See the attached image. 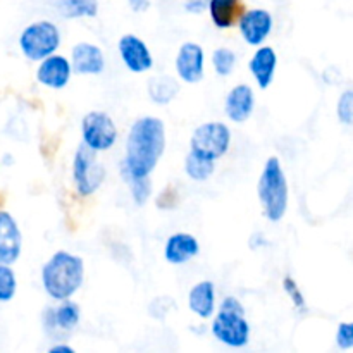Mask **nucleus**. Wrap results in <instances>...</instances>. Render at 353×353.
Returning a JSON list of instances; mask_svg holds the SVG:
<instances>
[{
    "label": "nucleus",
    "instance_id": "obj_14",
    "mask_svg": "<svg viewBox=\"0 0 353 353\" xmlns=\"http://www.w3.org/2000/svg\"><path fill=\"white\" fill-rule=\"evenodd\" d=\"M71 68L78 74H100L105 68V59L100 47L83 41L72 47Z\"/></svg>",
    "mask_w": 353,
    "mask_h": 353
},
{
    "label": "nucleus",
    "instance_id": "obj_13",
    "mask_svg": "<svg viewBox=\"0 0 353 353\" xmlns=\"http://www.w3.org/2000/svg\"><path fill=\"white\" fill-rule=\"evenodd\" d=\"M71 62L62 55H48L43 59L37 71V79L41 85L54 90H62L71 78Z\"/></svg>",
    "mask_w": 353,
    "mask_h": 353
},
{
    "label": "nucleus",
    "instance_id": "obj_9",
    "mask_svg": "<svg viewBox=\"0 0 353 353\" xmlns=\"http://www.w3.org/2000/svg\"><path fill=\"white\" fill-rule=\"evenodd\" d=\"M243 40L252 47H259L272 31V16L265 9H250L238 19Z\"/></svg>",
    "mask_w": 353,
    "mask_h": 353
},
{
    "label": "nucleus",
    "instance_id": "obj_20",
    "mask_svg": "<svg viewBox=\"0 0 353 353\" xmlns=\"http://www.w3.org/2000/svg\"><path fill=\"white\" fill-rule=\"evenodd\" d=\"M243 6L241 0H209V14L214 26L219 30H228L234 26L240 16Z\"/></svg>",
    "mask_w": 353,
    "mask_h": 353
},
{
    "label": "nucleus",
    "instance_id": "obj_1",
    "mask_svg": "<svg viewBox=\"0 0 353 353\" xmlns=\"http://www.w3.org/2000/svg\"><path fill=\"white\" fill-rule=\"evenodd\" d=\"M165 150V128L159 117L145 116L134 121L128 133L123 174L147 178L157 168Z\"/></svg>",
    "mask_w": 353,
    "mask_h": 353
},
{
    "label": "nucleus",
    "instance_id": "obj_15",
    "mask_svg": "<svg viewBox=\"0 0 353 353\" xmlns=\"http://www.w3.org/2000/svg\"><path fill=\"white\" fill-rule=\"evenodd\" d=\"M254 90L248 85H236L226 97L224 110L233 123H245L254 112Z\"/></svg>",
    "mask_w": 353,
    "mask_h": 353
},
{
    "label": "nucleus",
    "instance_id": "obj_6",
    "mask_svg": "<svg viewBox=\"0 0 353 353\" xmlns=\"http://www.w3.org/2000/svg\"><path fill=\"white\" fill-rule=\"evenodd\" d=\"M72 179L76 192L81 196H90L102 186L105 179V169L97 159V152L81 143L74 154L72 162Z\"/></svg>",
    "mask_w": 353,
    "mask_h": 353
},
{
    "label": "nucleus",
    "instance_id": "obj_11",
    "mask_svg": "<svg viewBox=\"0 0 353 353\" xmlns=\"http://www.w3.org/2000/svg\"><path fill=\"white\" fill-rule=\"evenodd\" d=\"M23 236L17 223L9 212L0 210V264L10 265L19 259Z\"/></svg>",
    "mask_w": 353,
    "mask_h": 353
},
{
    "label": "nucleus",
    "instance_id": "obj_27",
    "mask_svg": "<svg viewBox=\"0 0 353 353\" xmlns=\"http://www.w3.org/2000/svg\"><path fill=\"white\" fill-rule=\"evenodd\" d=\"M336 114L341 124L352 126L353 124V90H347V92L341 93L336 105Z\"/></svg>",
    "mask_w": 353,
    "mask_h": 353
},
{
    "label": "nucleus",
    "instance_id": "obj_18",
    "mask_svg": "<svg viewBox=\"0 0 353 353\" xmlns=\"http://www.w3.org/2000/svg\"><path fill=\"white\" fill-rule=\"evenodd\" d=\"M276 64H278V55H276L274 48L259 47V50L255 52L254 57L250 59V64H248L259 88L265 90L271 86L272 79H274Z\"/></svg>",
    "mask_w": 353,
    "mask_h": 353
},
{
    "label": "nucleus",
    "instance_id": "obj_31",
    "mask_svg": "<svg viewBox=\"0 0 353 353\" xmlns=\"http://www.w3.org/2000/svg\"><path fill=\"white\" fill-rule=\"evenodd\" d=\"M203 7H205V2H203V0H190V2L186 3V10H190V12H200Z\"/></svg>",
    "mask_w": 353,
    "mask_h": 353
},
{
    "label": "nucleus",
    "instance_id": "obj_30",
    "mask_svg": "<svg viewBox=\"0 0 353 353\" xmlns=\"http://www.w3.org/2000/svg\"><path fill=\"white\" fill-rule=\"evenodd\" d=\"M128 2H130V7L134 12H143L150 6V0H128Z\"/></svg>",
    "mask_w": 353,
    "mask_h": 353
},
{
    "label": "nucleus",
    "instance_id": "obj_7",
    "mask_svg": "<svg viewBox=\"0 0 353 353\" xmlns=\"http://www.w3.org/2000/svg\"><path fill=\"white\" fill-rule=\"evenodd\" d=\"M231 145V131L224 123H203L193 131L190 147L195 154L209 157L212 161L223 157Z\"/></svg>",
    "mask_w": 353,
    "mask_h": 353
},
{
    "label": "nucleus",
    "instance_id": "obj_10",
    "mask_svg": "<svg viewBox=\"0 0 353 353\" xmlns=\"http://www.w3.org/2000/svg\"><path fill=\"white\" fill-rule=\"evenodd\" d=\"M203 48L199 43L186 41L176 55V72L185 83H199L203 78Z\"/></svg>",
    "mask_w": 353,
    "mask_h": 353
},
{
    "label": "nucleus",
    "instance_id": "obj_24",
    "mask_svg": "<svg viewBox=\"0 0 353 353\" xmlns=\"http://www.w3.org/2000/svg\"><path fill=\"white\" fill-rule=\"evenodd\" d=\"M123 176L124 179H126L128 185H130L131 196H133V200L137 202V205H143L152 193L150 176H147V178H138V176H131V174H123Z\"/></svg>",
    "mask_w": 353,
    "mask_h": 353
},
{
    "label": "nucleus",
    "instance_id": "obj_19",
    "mask_svg": "<svg viewBox=\"0 0 353 353\" xmlns=\"http://www.w3.org/2000/svg\"><path fill=\"white\" fill-rule=\"evenodd\" d=\"M188 307L200 319H209L216 310V286L212 281H200L190 290Z\"/></svg>",
    "mask_w": 353,
    "mask_h": 353
},
{
    "label": "nucleus",
    "instance_id": "obj_32",
    "mask_svg": "<svg viewBox=\"0 0 353 353\" xmlns=\"http://www.w3.org/2000/svg\"><path fill=\"white\" fill-rule=\"evenodd\" d=\"M48 353H74V350L68 345H55V347H50Z\"/></svg>",
    "mask_w": 353,
    "mask_h": 353
},
{
    "label": "nucleus",
    "instance_id": "obj_3",
    "mask_svg": "<svg viewBox=\"0 0 353 353\" xmlns=\"http://www.w3.org/2000/svg\"><path fill=\"white\" fill-rule=\"evenodd\" d=\"M264 216L271 223H278L285 217L288 209V181L278 157L268 159L257 185Z\"/></svg>",
    "mask_w": 353,
    "mask_h": 353
},
{
    "label": "nucleus",
    "instance_id": "obj_8",
    "mask_svg": "<svg viewBox=\"0 0 353 353\" xmlns=\"http://www.w3.org/2000/svg\"><path fill=\"white\" fill-rule=\"evenodd\" d=\"M83 143L95 152H105L117 140V128L112 117L100 110L88 112L81 121Z\"/></svg>",
    "mask_w": 353,
    "mask_h": 353
},
{
    "label": "nucleus",
    "instance_id": "obj_17",
    "mask_svg": "<svg viewBox=\"0 0 353 353\" xmlns=\"http://www.w3.org/2000/svg\"><path fill=\"white\" fill-rule=\"evenodd\" d=\"M81 317V310L71 300H62L61 305L57 309H47L43 314L45 321V330L52 331L55 330L61 331H72L79 323Z\"/></svg>",
    "mask_w": 353,
    "mask_h": 353
},
{
    "label": "nucleus",
    "instance_id": "obj_23",
    "mask_svg": "<svg viewBox=\"0 0 353 353\" xmlns=\"http://www.w3.org/2000/svg\"><path fill=\"white\" fill-rule=\"evenodd\" d=\"M59 14L62 17H92L97 14L95 0H59Z\"/></svg>",
    "mask_w": 353,
    "mask_h": 353
},
{
    "label": "nucleus",
    "instance_id": "obj_12",
    "mask_svg": "<svg viewBox=\"0 0 353 353\" xmlns=\"http://www.w3.org/2000/svg\"><path fill=\"white\" fill-rule=\"evenodd\" d=\"M119 55L124 65L133 72H145L152 68V54L143 40L134 34H124L119 40Z\"/></svg>",
    "mask_w": 353,
    "mask_h": 353
},
{
    "label": "nucleus",
    "instance_id": "obj_16",
    "mask_svg": "<svg viewBox=\"0 0 353 353\" xmlns=\"http://www.w3.org/2000/svg\"><path fill=\"white\" fill-rule=\"evenodd\" d=\"M200 252V243L193 234L190 233H176L169 236L165 241L164 257L169 264H185V262L192 261L196 257Z\"/></svg>",
    "mask_w": 353,
    "mask_h": 353
},
{
    "label": "nucleus",
    "instance_id": "obj_2",
    "mask_svg": "<svg viewBox=\"0 0 353 353\" xmlns=\"http://www.w3.org/2000/svg\"><path fill=\"white\" fill-rule=\"evenodd\" d=\"M85 279L83 259L65 250H59L45 262L41 269V283L50 299L62 302L81 288Z\"/></svg>",
    "mask_w": 353,
    "mask_h": 353
},
{
    "label": "nucleus",
    "instance_id": "obj_4",
    "mask_svg": "<svg viewBox=\"0 0 353 353\" xmlns=\"http://www.w3.org/2000/svg\"><path fill=\"white\" fill-rule=\"evenodd\" d=\"M212 334L217 341L231 348H241L250 340V324L245 319V307L234 296L221 302L219 312L212 323Z\"/></svg>",
    "mask_w": 353,
    "mask_h": 353
},
{
    "label": "nucleus",
    "instance_id": "obj_29",
    "mask_svg": "<svg viewBox=\"0 0 353 353\" xmlns=\"http://www.w3.org/2000/svg\"><path fill=\"white\" fill-rule=\"evenodd\" d=\"M336 345L341 350L353 348V323H341L336 331Z\"/></svg>",
    "mask_w": 353,
    "mask_h": 353
},
{
    "label": "nucleus",
    "instance_id": "obj_25",
    "mask_svg": "<svg viewBox=\"0 0 353 353\" xmlns=\"http://www.w3.org/2000/svg\"><path fill=\"white\" fill-rule=\"evenodd\" d=\"M212 65L219 76H230L236 65V54L230 48H217L212 54Z\"/></svg>",
    "mask_w": 353,
    "mask_h": 353
},
{
    "label": "nucleus",
    "instance_id": "obj_26",
    "mask_svg": "<svg viewBox=\"0 0 353 353\" xmlns=\"http://www.w3.org/2000/svg\"><path fill=\"white\" fill-rule=\"evenodd\" d=\"M17 281L14 271L6 264H0V302H9L16 295Z\"/></svg>",
    "mask_w": 353,
    "mask_h": 353
},
{
    "label": "nucleus",
    "instance_id": "obj_21",
    "mask_svg": "<svg viewBox=\"0 0 353 353\" xmlns=\"http://www.w3.org/2000/svg\"><path fill=\"white\" fill-rule=\"evenodd\" d=\"M179 92V85L174 78L171 76H154V78L148 81V95L154 100L155 103H165L171 102Z\"/></svg>",
    "mask_w": 353,
    "mask_h": 353
},
{
    "label": "nucleus",
    "instance_id": "obj_22",
    "mask_svg": "<svg viewBox=\"0 0 353 353\" xmlns=\"http://www.w3.org/2000/svg\"><path fill=\"white\" fill-rule=\"evenodd\" d=\"M214 169H216V161H212V159L203 157V155L195 154L192 150L186 155L185 172L193 181H207L214 174Z\"/></svg>",
    "mask_w": 353,
    "mask_h": 353
},
{
    "label": "nucleus",
    "instance_id": "obj_5",
    "mask_svg": "<svg viewBox=\"0 0 353 353\" xmlns=\"http://www.w3.org/2000/svg\"><path fill=\"white\" fill-rule=\"evenodd\" d=\"M61 45L59 28L50 21L30 24L19 37V47L30 61H43Z\"/></svg>",
    "mask_w": 353,
    "mask_h": 353
},
{
    "label": "nucleus",
    "instance_id": "obj_28",
    "mask_svg": "<svg viewBox=\"0 0 353 353\" xmlns=\"http://www.w3.org/2000/svg\"><path fill=\"white\" fill-rule=\"evenodd\" d=\"M283 288H285L286 295L292 299L293 305L296 307L299 310H305L307 309V303H305V299H303V293L300 292L299 285H296L295 279L292 278V276H286L285 279H283Z\"/></svg>",
    "mask_w": 353,
    "mask_h": 353
}]
</instances>
